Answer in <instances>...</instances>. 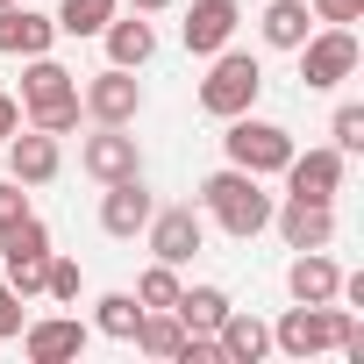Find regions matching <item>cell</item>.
Wrapping results in <instances>:
<instances>
[{"label":"cell","mask_w":364,"mask_h":364,"mask_svg":"<svg viewBox=\"0 0 364 364\" xmlns=\"http://www.w3.org/2000/svg\"><path fill=\"white\" fill-rule=\"evenodd\" d=\"M200 208H208L236 243H250L257 229H272V193L257 186L250 171H236V164H229V171H215V178H200Z\"/></svg>","instance_id":"1"},{"label":"cell","mask_w":364,"mask_h":364,"mask_svg":"<svg viewBox=\"0 0 364 364\" xmlns=\"http://www.w3.org/2000/svg\"><path fill=\"white\" fill-rule=\"evenodd\" d=\"M257 93H264V65H257L250 50H215V65H208V79H200V114H215V122L250 114Z\"/></svg>","instance_id":"2"},{"label":"cell","mask_w":364,"mask_h":364,"mask_svg":"<svg viewBox=\"0 0 364 364\" xmlns=\"http://www.w3.org/2000/svg\"><path fill=\"white\" fill-rule=\"evenodd\" d=\"M222 150H229V164H236V171L272 178V171H286V157H293V129H279V122H250V114H229Z\"/></svg>","instance_id":"3"},{"label":"cell","mask_w":364,"mask_h":364,"mask_svg":"<svg viewBox=\"0 0 364 364\" xmlns=\"http://www.w3.org/2000/svg\"><path fill=\"white\" fill-rule=\"evenodd\" d=\"M0 264H8V286H15L22 300H36V293H43V272H50V229H43L36 215L8 222V229H0Z\"/></svg>","instance_id":"4"},{"label":"cell","mask_w":364,"mask_h":364,"mask_svg":"<svg viewBox=\"0 0 364 364\" xmlns=\"http://www.w3.org/2000/svg\"><path fill=\"white\" fill-rule=\"evenodd\" d=\"M350 72H357V36H350L343 22H328V29H314V36L300 43V79H307L314 93L343 86Z\"/></svg>","instance_id":"5"},{"label":"cell","mask_w":364,"mask_h":364,"mask_svg":"<svg viewBox=\"0 0 364 364\" xmlns=\"http://www.w3.org/2000/svg\"><path fill=\"white\" fill-rule=\"evenodd\" d=\"M79 107H86L93 122H114V129H129V122L143 114V86H136V72H122V65H107V72H93V79H86V93H79Z\"/></svg>","instance_id":"6"},{"label":"cell","mask_w":364,"mask_h":364,"mask_svg":"<svg viewBox=\"0 0 364 364\" xmlns=\"http://www.w3.org/2000/svg\"><path fill=\"white\" fill-rule=\"evenodd\" d=\"M143 236H150V257H157V264H193L200 243H208V229H200L193 208H157V215L143 222Z\"/></svg>","instance_id":"7"},{"label":"cell","mask_w":364,"mask_h":364,"mask_svg":"<svg viewBox=\"0 0 364 364\" xmlns=\"http://www.w3.org/2000/svg\"><path fill=\"white\" fill-rule=\"evenodd\" d=\"M79 164L100 178V186H114V178H136V171H143V150H136V136H129V129L100 122V129L79 143Z\"/></svg>","instance_id":"8"},{"label":"cell","mask_w":364,"mask_h":364,"mask_svg":"<svg viewBox=\"0 0 364 364\" xmlns=\"http://www.w3.org/2000/svg\"><path fill=\"white\" fill-rule=\"evenodd\" d=\"M0 150H8V171L22 178V186H50V178H58V164H65V150H58V136H43V129H15L8 143H0Z\"/></svg>","instance_id":"9"},{"label":"cell","mask_w":364,"mask_h":364,"mask_svg":"<svg viewBox=\"0 0 364 364\" xmlns=\"http://www.w3.org/2000/svg\"><path fill=\"white\" fill-rule=\"evenodd\" d=\"M286 186H293V200H336L343 193V150L328 143V150H293L286 157Z\"/></svg>","instance_id":"10"},{"label":"cell","mask_w":364,"mask_h":364,"mask_svg":"<svg viewBox=\"0 0 364 364\" xmlns=\"http://www.w3.org/2000/svg\"><path fill=\"white\" fill-rule=\"evenodd\" d=\"M272 222L293 250H328L336 243V208L328 200H286V208H272Z\"/></svg>","instance_id":"11"},{"label":"cell","mask_w":364,"mask_h":364,"mask_svg":"<svg viewBox=\"0 0 364 364\" xmlns=\"http://www.w3.org/2000/svg\"><path fill=\"white\" fill-rule=\"evenodd\" d=\"M178 36H186V50H193V58L229 50V36H236V0H193L186 22H178Z\"/></svg>","instance_id":"12"},{"label":"cell","mask_w":364,"mask_h":364,"mask_svg":"<svg viewBox=\"0 0 364 364\" xmlns=\"http://www.w3.org/2000/svg\"><path fill=\"white\" fill-rule=\"evenodd\" d=\"M150 215H157V200L143 193V171H136V178H114L107 200H100V229H107V236H122V243H129V236H143V222H150Z\"/></svg>","instance_id":"13"},{"label":"cell","mask_w":364,"mask_h":364,"mask_svg":"<svg viewBox=\"0 0 364 364\" xmlns=\"http://www.w3.org/2000/svg\"><path fill=\"white\" fill-rule=\"evenodd\" d=\"M50 36H58V22H50V15L15 8V0L0 8V50H8V58H43V50H50Z\"/></svg>","instance_id":"14"},{"label":"cell","mask_w":364,"mask_h":364,"mask_svg":"<svg viewBox=\"0 0 364 364\" xmlns=\"http://www.w3.org/2000/svg\"><path fill=\"white\" fill-rule=\"evenodd\" d=\"M286 286H293V300H307V307L343 300V272H336V257H321V250H300L293 272H286Z\"/></svg>","instance_id":"15"},{"label":"cell","mask_w":364,"mask_h":364,"mask_svg":"<svg viewBox=\"0 0 364 364\" xmlns=\"http://www.w3.org/2000/svg\"><path fill=\"white\" fill-rule=\"evenodd\" d=\"M22 350H29V364H65V357H79L86 350V328L79 321H22Z\"/></svg>","instance_id":"16"},{"label":"cell","mask_w":364,"mask_h":364,"mask_svg":"<svg viewBox=\"0 0 364 364\" xmlns=\"http://www.w3.org/2000/svg\"><path fill=\"white\" fill-rule=\"evenodd\" d=\"M215 336H222V364H257V357H272V328H264L257 314H243V307H229Z\"/></svg>","instance_id":"17"},{"label":"cell","mask_w":364,"mask_h":364,"mask_svg":"<svg viewBox=\"0 0 364 364\" xmlns=\"http://www.w3.org/2000/svg\"><path fill=\"white\" fill-rule=\"evenodd\" d=\"M100 36H107V65H122V72H143V65L157 58V29H150L143 15H136V22H107Z\"/></svg>","instance_id":"18"},{"label":"cell","mask_w":364,"mask_h":364,"mask_svg":"<svg viewBox=\"0 0 364 364\" xmlns=\"http://www.w3.org/2000/svg\"><path fill=\"white\" fill-rule=\"evenodd\" d=\"M307 22H314V8H307V0H272L257 29H264V43H272V50H300V43L314 36Z\"/></svg>","instance_id":"19"},{"label":"cell","mask_w":364,"mask_h":364,"mask_svg":"<svg viewBox=\"0 0 364 364\" xmlns=\"http://www.w3.org/2000/svg\"><path fill=\"white\" fill-rule=\"evenodd\" d=\"M65 93H79V79L43 50V58H29V72H22V107H43V100H65Z\"/></svg>","instance_id":"20"},{"label":"cell","mask_w":364,"mask_h":364,"mask_svg":"<svg viewBox=\"0 0 364 364\" xmlns=\"http://www.w3.org/2000/svg\"><path fill=\"white\" fill-rule=\"evenodd\" d=\"M178 328H193V336H215L222 328V314H229V293L222 286H193V293H178Z\"/></svg>","instance_id":"21"},{"label":"cell","mask_w":364,"mask_h":364,"mask_svg":"<svg viewBox=\"0 0 364 364\" xmlns=\"http://www.w3.org/2000/svg\"><path fill=\"white\" fill-rule=\"evenodd\" d=\"M136 350H150V357H178V343H186V328H178V314L171 307H143V321H136V336H129Z\"/></svg>","instance_id":"22"},{"label":"cell","mask_w":364,"mask_h":364,"mask_svg":"<svg viewBox=\"0 0 364 364\" xmlns=\"http://www.w3.org/2000/svg\"><path fill=\"white\" fill-rule=\"evenodd\" d=\"M136 321H143V300H136V293H100V300H93V328H100V336L129 343Z\"/></svg>","instance_id":"23"},{"label":"cell","mask_w":364,"mask_h":364,"mask_svg":"<svg viewBox=\"0 0 364 364\" xmlns=\"http://www.w3.org/2000/svg\"><path fill=\"white\" fill-rule=\"evenodd\" d=\"M65 36H100L114 22V0H58V15H50Z\"/></svg>","instance_id":"24"},{"label":"cell","mask_w":364,"mask_h":364,"mask_svg":"<svg viewBox=\"0 0 364 364\" xmlns=\"http://www.w3.org/2000/svg\"><path fill=\"white\" fill-rule=\"evenodd\" d=\"M79 93H65V100H43V107H22V122L29 129H43V136H65V129H79Z\"/></svg>","instance_id":"25"},{"label":"cell","mask_w":364,"mask_h":364,"mask_svg":"<svg viewBox=\"0 0 364 364\" xmlns=\"http://www.w3.org/2000/svg\"><path fill=\"white\" fill-rule=\"evenodd\" d=\"M178 293H186V286H178V264H150L136 279V300L143 307H178Z\"/></svg>","instance_id":"26"},{"label":"cell","mask_w":364,"mask_h":364,"mask_svg":"<svg viewBox=\"0 0 364 364\" xmlns=\"http://www.w3.org/2000/svg\"><path fill=\"white\" fill-rule=\"evenodd\" d=\"M328 136H336V150H343V157H357V150H364V107H357V100H343V107H336V122H328Z\"/></svg>","instance_id":"27"},{"label":"cell","mask_w":364,"mask_h":364,"mask_svg":"<svg viewBox=\"0 0 364 364\" xmlns=\"http://www.w3.org/2000/svg\"><path fill=\"white\" fill-rule=\"evenodd\" d=\"M43 293H50V300H79V264H72V257H50Z\"/></svg>","instance_id":"28"},{"label":"cell","mask_w":364,"mask_h":364,"mask_svg":"<svg viewBox=\"0 0 364 364\" xmlns=\"http://www.w3.org/2000/svg\"><path fill=\"white\" fill-rule=\"evenodd\" d=\"M29 215V193H22V178H0V229L8 222H22Z\"/></svg>","instance_id":"29"},{"label":"cell","mask_w":364,"mask_h":364,"mask_svg":"<svg viewBox=\"0 0 364 364\" xmlns=\"http://www.w3.org/2000/svg\"><path fill=\"white\" fill-rule=\"evenodd\" d=\"M0 336H22V293L0 279Z\"/></svg>","instance_id":"30"},{"label":"cell","mask_w":364,"mask_h":364,"mask_svg":"<svg viewBox=\"0 0 364 364\" xmlns=\"http://www.w3.org/2000/svg\"><path fill=\"white\" fill-rule=\"evenodd\" d=\"M357 15H364V0H314V22H343L350 29Z\"/></svg>","instance_id":"31"},{"label":"cell","mask_w":364,"mask_h":364,"mask_svg":"<svg viewBox=\"0 0 364 364\" xmlns=\"http://www.w3.org/2000/svg\"><path fill=\"white\" fill-rule=\"evenodd\" d=\"M15 129H22V100H8V93H0V143H8Z\"/></svg>","instance_id":"32"},{"label":"cell","mask_w":364,"mask_h":364,"mask_svg":"<svg viewBox=\"0 0 364 364\" xmlns=\"http://www.w3.org/2000/svg\"><path fill=\"white\" fill-rule=\"evenodd\" d=\"M129 8H136V15H157V8H171V0H129Z\"/></svg>","instance_id":"33"},{"label":"cell","mask_w":364,"mask_h":364,"mask_svg":"<svg viewBox=\"0 0 364 364\" xmlns=\"http://www.w3.org/2000/svg\"><path fill=\"white\" fill-rule=\"evenodd\" d=\"M0 8H8V0H0Z\"/></svg>","instance_id":"34"}]
</instances>
